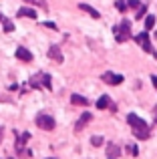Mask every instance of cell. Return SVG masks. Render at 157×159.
<instances>
[{
  "label": "cell",
  "instance_id": "obj_1",
  "mask_svg": "<svg viewBox=\"0 0 157 159\" xmlns=\"http://www.w3.org/2000/svg\"><path fill=\"white\" fill-rule=\"evenodd\" d=\"M127 123L131 125V129H133V135L137 137L139 141L149 139V125H147L143 119H139L135 113H129V115H127Z\"/></svg>",
  "mask_w": 157,
  "mask_h": 159
},
{
  "label": "cell",
  "instance_id": "obj_2",
  "mask_svg": "<svg viewBox=\"0 0 157 159\" xmlns=\"http://www.w3.org/2000/svg\"><path fill=\"white\" fill-rule=\"evenodd\" d=\"M28 85H30L32 89H51L52 79H51V75H47V73H36L28 79Z\"/></svg>",
  "mask_w": 157,
  "mask_h": 159
},
{
  "label": "cell",
  "instance_id": "obj_3",
  "mask_svg": "<svg viewBox=\"0 0 157 159\" xmlns=\"http://www.w3.org/2000/svg\"><path fill=\"white\" fill-rule=\"evenodd\" d=\"M113 34H115V40H117V43L129 40V36H131V22L129 20H121V22L113 28Z\"/></svg>",
  "mask_w": 157,
  "mask_h": 159
},
{
  "label": "cell",
  "instance_id": "obj_4",
  "mask_svg": "<svg viewBox=\"0 0 157 159\" xmlns=\"http://www.w3.org/2000/svg\"><path fill=\"white\" fill-rule=\"evenodd\" d=\"M55 119H52L51 115H47V113H40V115H36V127L43 129V131H52L55 129Z\"/></svg>",
  "mask_w": 157,
  "mask_h": 159
},
{
  "label": "cell",
  "instance_id": "obj_5",
  "mask_svg": "<svg viewBox=\"0 0 157 159\" xmlns=\"http://www.w3.org/2000/svg\"><path fill=\"white\" fill-rule=\"evenodd\" d=\"M135 43H137L145 52H153V47H151V40H149V34H147V32H139V34H135Z\"/></svg>",
  "mask_w": 157,
  "mask_h": 159
},
{
  "label": "cell",
  "instance_id": "obj_6",
  "mask_svg": "<svg viewBox=\"0 0 157 159\" xmlns=\"http://www.w3.org/2000/svg\"><path fill=\"white\" fill-rule=\"evenodd\" d=\"M101 79L107 85H121L123 83V75H117V73H103Z\"/></svg>",
  "mask_w": 157,
  "mask_h": 159
},
{
  "label": "cell",
  "instance_id": "obj_7",
  "mask_svg": "<svg viewBox=\"0 0 157 159\" xmlns=\"http://www.w3.org/2000/svg\"><path fill=\"white\" fill-rule=\"evenodd\" d=\"M91 119H93V115H91V113H83V115L78 117L77 125H75V131H77V133H78V131H83V129H85L87 125L91 123Z\"/></svg>",
  "mask_w": 157,
  "mask_h": 159
},
{
  "label": "cell",
  "instance_id": "obj_8",
  "mask_svg": "<svg viewBox=\"0 0 157 159\" xmlns=\"http://www.w3.org/2000/svg\"><path fill=\"white\" fill-rule=\"evenodd\" d=\"M121 157V147L117 143H109L107 145V159H119Z\"/></svg>",
  "mask_w": 157,
  "mask_h": 159
},
{
  "label": "cell",
  "instance_id": "obj_9",
  "mask_svg": "<svg viewBox=\"0 0 157 159\" xmlns=\"http://www.w3.org/2000/svg\"><path fill=\"white\" fill-rule=\"evenodd\" d=\"M30 139V133H22V135L18 137V141H16V151L18 153H22V155H26V149H24V145H26V141Z\"/></svg>",
  "mask_w": 157,
  "mask_h": 159
},
{
  "label": "cell",
  "instance_id": "obj_10",
  "mask_svg": "<svg viewBox=\"0 0 157 159\" xmlns=\"http://www.w3.org/2000/svg\"><path fill=\"white\" fill-rule=\"evenodd\" d=\"M48 57H51L55 62H63V52H61L59 44H52V47L48 48Z\"/></svg>",
  "mask_w": 157,
  "mask_h": 159
},
{
  "label": "cell",
  "instance_id": "obj_11",
  "mask_svg": "<svg viewBox=\"0 0 157 159\" xmlns=\"http://www.w3.org/2000/svg\"><path fill=\"white\" fill-rule=\"evenodd\" d=\"M16 57H18L22 62H30L32 61V52L26 51L24 47H18V48H16Z\"/></svg>",
  "mask_w": 157,
  "mask_h": 159
},
{
  "label": "cell",
  "instance_id": "obj_12",
  "mask_svg": "<svg viewBox=\"0 0 157 159\" xmlns=\"http://www.w3.org/2000/svg\"><path fill=\"white\" fill-rule=\"evenodd\" d=\"M18 18H36V10H34V8L24 6V8L18 10Z\"/></svg>",
  "mask_w": 157,
  "mask_h": 159
},
{
  "label": "cell",
  "instance_id": "obj_13",
  "mask_svg": "<svg viewBox=\"0 0 157 159\" xmlns=\"http://www.w3.org/2000/svg\"><path fill=\"white\" fill-rule=\"evenodd\" d=\"M113 105V103H111V99H109V95H101V97H99V101H97V109H107V107H111Z\"/></svg>",
  "mask_w": 157,
  "mask_h": 159
},
{
  "label": "cell",
  "instance_id": "obj_14",
  "mask_svg": "<svg viewBox=\"0 0 157 159\" xmlns=\"http://www.w3.org/2000/svg\"><path fill=\"white\" fill-rule=\"evenodd\" d=\"M78 8H81L83 12H87L89 16H93V18H99V16H101V14H99V12L93 8V6H89V4H83V2H81V4H78Z\"/></svg>",
  "mask_w": 157,
  "mask_h": 159
},
{
  "label": "cell",
  "instance_id": "obj_15",
  "mask_svg": "<svg viewBox=\"0 0 157 159\" xmlns=\"http://www.w3.org/2000/svg\"><path fill=\"white\" fill-rule=\"evenodd\" d=\"M71 103L73 105H81V107H85V105H89V101H87L83 95H78V93H75V95H71Z\"/></svg>",
  "mask_w": 157,
  "mask_h": 159
},
{
  "label": "cell",
  "instance_id": "obj_16",
  "mask_svg": "<svg viewBox=\"0 0 157 159\" xmlns=\"http://www.w3.org/2000/svg\"><path fill=\"white\" fill-rule=\"evenodd\" d=\"M2 24H4V32H12V30H14V24H12V20L2 18Z\"/></svg>",
  "mask_w": 157,
  "mask_h": 159
},
{
  "label": "cell",
  "instance_id": "obj_17",
  "mask_svg": "<svg viewBox=\"0 0 157 159\" xmlns=\"http://www.w3.org/2000/svg\"><path fill=\"white\" fill-rule=\"evenodd\" d=\"M155 26V16H147V18H145V30H151V28H153Z\"/></svg>",
  "mask_w": 157,
  "mask_h": 159
},
{
  "label": "cell",
  "instance_id": "obj_18",
  "mask_svg": "<svg viewBox=\"0 0 157 159\" xmlns=\"http://www.w3.org/2000/svg\"><path fill=\"white\" fill-rule=\"evenodd\" d=\"M145 12H147V6H145V4H141V6H139V10H137V14H135V18L141 20L143 16H145Z\"/></svg>",
  "mask_w": 157,
  "mask_h": 159
},
{
  "label": "cell",
  "instance_id": "obj_19",
  "mask_svg": "<svg viewBox=\"0 0 157 159\" xmlns=\"http://www.w3.org/2000/svg\"><path fill=\"white\" fill-rule=\"evenodd\" d=\"M127 151H129V155H133V157H137L139 155V149H137V145H127Z\"/></svg>",
  "mask_w": 157,
  "mask_h": 159
},
{
  "label": "cell",
  "instance_id": "obj_20",
  "mask_svg": "<svg viewBox=\"0 0 157 159\" xmlns=\"http://www.w3.org/2000/svg\"><path fill=\"white\" fill-rule=\"evenodd\" d=\"M91 145H95V147L103 145V137H101V135H95V137H91Z\"/></svg>",
  "mask_w": 157,
  "mask_h": 159
},
{
  "label": "cell",
  "instance_id": "obj_21",
  "mask_svg": "<svg viewBox=\"0 0 157 159\" xmlns=\"http://www.w3.org/2000/svg\"><path fill=\"white\" fill-rule=\"evenodd\" d=\"M115 6H117L119 12H125L127 10V0H117V4H115Z\"/></svg>",
  "mask_w": 157,
  "mask_h": 159
},
{
  "label": "cell",
  "instance_id": "obj_22",
  "mask_svg": "<svg viewBox=\"0 0 157 159\" xmlns=\"http://www.w3.org/2000/svg\"><path fill=\"white\" fill-rule=\"evenodd\" d=\"M127 6H131V8H139V6H141V2H139V0H127Z\"/></svg>",
  "mask_w": 157,
  "mask_h": 159
},
{
  "label": "cell",
  "instance_id": "obj_23",
  "mask_svg": "<svg viewBox=\"0 0 157 159\" xmlns=\"http://www.w3.org/2000/svg\"><path fill=\"white\" fill-rule=\"evenodd\" d=\"M24 2H30V4H40V6H47L43 0H24Z\"/></svg>",
  "mask_w": 157,
  "mask_h": 159
},
{
  "label": "cell",
  "instance_id": "obj_24",
  "mask_svg": "<svg viewBox=\"0 0 157 159\" xmlns=\"http://www.w3.org/2000/svg\"><path fill=\"white\" fill-rule=\"evenodd\" d=\"M44 26H48V28H52V30H56V24H55V22H44Z\"/></svg>",
  "mask_w": 157,
  "mask_h": 159
},
{
  "label": "cell",
  "instance_id": "obj_25",
  "mask_svg": "<svg viewBox=\"0 0 157 159\" xmlns=\"http://www.w3.org/2000/svg\"><path fill=\"white\" fill-rule=\"evenodd\" d=\"M2 135H4V127L0 125V141H2Z\"/></svg>",
  "mask_w": 157,
  "mask_h": 159
},
{
  "label": "cell",
  "instance_id": "obj_26",
  "mask_svg": "<svg viewBox=\"0 0 157 159\" xmlns=\"http://www.w3.org/2000/svg\"><path fill=\"white\" fill-rule=\"evenodd\" d=\"M151 81H153V85L157 87V77H151Z\"/></svg>",
  "mask_w": 157,
  "mask_h": 159
},
{
  "label": "cell",
  "instance_id": "obj_27",
  "mask_svg": "<svg viewBox=\"0 0 157 159\" xmlns=\"http://www.w3.org/2000/svg\"><path fill=\"white\" fill-rule=\"evenodd\" d=\"M155 121H157V109H155Z\"/></svg>",
  "mask_w": 157,
  "mask_h": 159
},
{
  "label": "cell",
  "instance_id": "obj_28",
  "mask_svg": "<svg viewBox=\"0 0 157 159\" xmlns=\"http://www.w3.org/2000/svg\"><path fill=\"white\" fill-rule=\"evenodd\" d=\"M47 159H56V157H47Z\"/></svg>",
  "mask_w": 157,
  "mask_h": 159
},
{
  "label": "cell",
  "instance_id": "obj_29",
  "mask_svg": "<svg viewBox=\"0 0 157 159\" xmlns=\"http://www.w3.org/2000/svg\"><path fill=\"white\" fill-rule=\"evenodd\" d=\"M153 54H155V58H157V52H153Z\"/></svg>",
  "mask_w": 157,
  "mask_h": 159
},
{
  "label": "cell",
  "instance_id": "obj_30",
  "mask_svg": "<svg viewBox=\"0 0 157 159\" xmlns=\"http://www.w3.org/2000/svg\"><path fill=\"white\" fill-rule=\"evenodd\" d=\"M0 20H2V14H0Z\"/></svg>",
  "mask_w": 157,
  "mask_h": 159
}]
</instances>
